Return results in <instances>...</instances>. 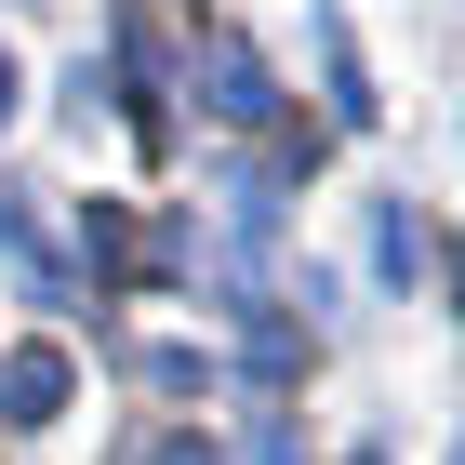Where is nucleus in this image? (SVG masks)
Segmentation results:
<instances>
[{"instance_id": "1", "label": "nucleus", "mask_w": 465, "mask_h": 465, "mask_svg": "<svg viewBox=\"0 0 465 465\" xmlns=\"http://www.w3.org/2000/svg\"><path fill=\"white\" fill-rule=\"evenodd\" d=\"M200 80H213V120H240V134H266V120H280V80H266V54H252L240 27L200 54Z\"/></svg>"}, {"instance_id": "2", "label": "nucleus", "mask_w": 465, "mask_h": 465, "mask_svg": "<svg viewBox=\"0 0 465 465\" xmlns=\"http://www.w3.org/2000/svg\"><path fill=\"white\" fill-rule=\"evenodd\" d=\"M67 412V346H14L0 359V426H54Z\"/></svg>"}, {"instance_id": "3", "label": "nucleus", "mask_w": 465, "mask_h": 465, "mask_svg": "<svg viewBox=\"0 0 465 465\" xmlns=\"http://www.w3.org/2000/svg\"><path fill=\"white\" fill-rule=\"evenodd\" d=\"M372 266H386L399 292L426 280V213H399V200H386V213H372Z\"/></svg>"}, {"instance_id": "4", "label": "nucleus", "mask_w": 465, "mask_h": 465, "mask_svg": "<svg viewBox=\"0 0 465 465\" xmlns=\"http://www.w3.org/2000/svg\"><path fill=\"white\" fill-rule=\"evenodd\" d=\"M160 465H213V452H200V439H160Z\"/></svg>"}, {"instance_id": "5", "label": "nucleus", "mask_w": 465, "mask_h": 465, "mask_svg": "<svg viewBox=\"0 0 465 465\" xmlns=\"http://www.w3.org/2000/svg\"><path fill=\"white\" fill-rule=\"evenodd\" d=\"M14 94H27V80H14V54H0V120H14Z\"/></svg>"}]
</instances>
